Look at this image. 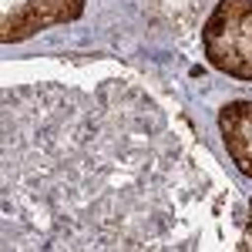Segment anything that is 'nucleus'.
<instances>
[{"label": "nucleus", "mask_w": 252, "mask_h": 252, "mask_svg": "<svg viewBox=\"0 0 252 252\" xmlns=\"http://www.w3.org/2000/svg\"><path fill=\"white\" fill-rule=\"evenodd\" d=\"M202 198V172L135 84L3 91V249H161Z\"/></svg>", "instance_id": "nucleus-1"}, {"label": "nucleus", "mask_w": 252, "mask_h": 252, "mask_svg": "<svg viewBox=\"0 0 252 252\" xmlns=\"http://www.w3.org/2000/svg\"><path fill=\"white\" fill-rule=\"evenodd\" d=\"M202 54L212 71L252 84V0H215L202 24Z\"/></svg>", "instance_id": "nucleus-2"}, {"label": "nucleus", "mask_w": 252, "mask_h": 252, "mask_svg": "<svg viewBox=\"0 0 252 252\" xmlns=\"http://www.w3.org/2000/svg\"><path fill=\"white\" fill-rule=\"evenodd\" d=\"M84 7L88 0H0V44L10 47L67 27L84 17Z\"/></svg>", "instance_id": "nucleus-3"}, {"label": "nucleus", "mask_w": 252, "mask_h": 252, "mask_svg": "<svg viewBox=\"0 0 252 252\" xmlns=\"http://www.w3.org/2000/svg\"><path fill=\"white\" fill-rule=\"evenodd\" d=\"M215 125L229 161L246 178H252V97L225 101L215 115Z\"/></svg>", "instance_id": "nucleus-4"}, {"label": "nucleus", "mask_w": 252, "mask_h": 252, "mask_svg": "<svg viewBox=\"0 0 252 252\" xmlns=\"http://www.w3.org/2000/svg\"><path fill=\"white\" fill-rule=\"evenodd\" d=\"M239 249H252V198H249V215H246V229H242V242Z\"/></svg>", "instance_id": "nucleus-5"}]
</instances>
